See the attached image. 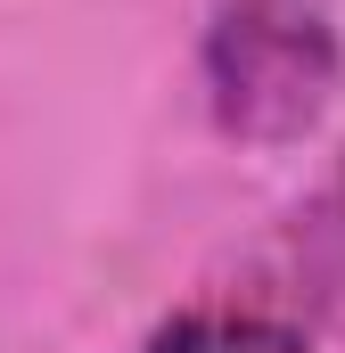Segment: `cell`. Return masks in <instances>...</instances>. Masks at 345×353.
<instances>
[{
    "label": "cell",
    "instance_id": "1",
    "mask_svg": "<svg viewBox=\"0 0 345 353\" xmlns=\"http://www.w3.org/2000/svg\"><path fill=\"white\" fill-rule=\"evenodd\" d=\"M206 115L239 148H296L345 90V33L329 0H214L197 41Z\"/></svg>",
    "mask_w": 345,
    "mask_h": 353
},
{
    "label": "cell",
    "instance_id": "2",
    "mask_svg": "<svg viewBox=\"0 0 345 353\" xmlns=\"http://www.w3.org/2000/svg\"><path fill=\"white\" fill-rule=\"evenodd\" d=\"M140 353H313L288 321H271V312H222V304H206V312H172L157 321Z\"/></svg>",
    "mask_w": 345,
    "mask_h": 353
}]
</instances>
